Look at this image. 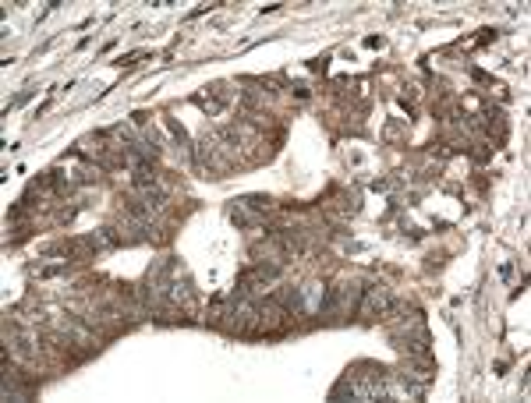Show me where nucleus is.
I'll return each instance as SVG.
<instances>
[{"instance_id":"obj_3","label":"nucleus","mask_w":531,"mask_h":403,"mask_svg":"<svg viewBox=\"0 0 531 403\" xmlns=\"http://www.w3.org/2000/svg\"><path fill=\"white\" fill-rule=\"evenodd\" d=\"M131 181H135V188H142V191L156 188V166H152L149 159H145V163H138V166H135V177H131Z\"/></svg>"},{"instance_id":"obj_1","label":"nucleus","mask_w":531,"mask_h":403,"mask_svg":"<svg viewBox=\"0 0 531 403\" xmlns=\"http://www.w3.org/2000/svg\"><path fill=\"white\" fill-rule=\"evenodd\" d=\"M390 291H386V286L383 283H368L365 286V291H361V301H358V315L361 318H379V315H386L390 312Z\"/></svg>"},{"instance_id":"obj_2","label":"nucleus","mask_w":531,"mask_h":403,"mask_svg":"<svg viewBox=\"0 0 531 403\" xmlns=\"http://www.w3.org/2000/svg\"><path fill=\"white\" fill-rule=\"evenodd\" d=\"M85 241L92 244V251H110V248L121 244V234H117L114 226H103V230H96V234H89Z\"/></svg>"}]
</instances>
